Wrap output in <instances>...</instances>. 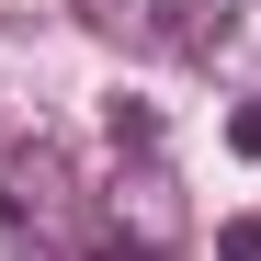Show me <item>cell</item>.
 I'll return each mask as SVG.
<instances>
[{
    "label": "cell",
    "instance_id": "8992f818",
    "mask_svg": "<svg viewBox=\"0 0 261 261\" xmlns=\"http://www.w3.org/2000/svg\"><path fill=\"white\" fill-rule=\"evenodd\" d=\"M148 12H159V0H148Z\"/></svg>",
    "mask_w": 261,
    "mask_h": 261
},
{
    "label": "cell",
    "instance_id": "3957f363",
    "mask_svg": "<svg viewBox=\"0 0 261 261\" xmlns=\"http://www.w3.org/2000/svg\"><path fill=\"white\" fill-rule=\"evenodd\" d=\"M216 261H261V216H227L216 227Z\"/></svg>",
    "mask_w": 261,
    "mask_h": 261
},
{
    "label": "cell",
    "instance_id": "277c9868",
    "mask_svg": "<svg viewBox=\"0 0 261 261\" xmlns=\"http://www.w3.org/2000/svg\"><path fill=\"white\" fill-rule=\"evenodd\" d=\"M227 148H239V159H261V102H239V114H227Z\"/></svg>",
    "mask_w": 261,
    "mask_h": 261
},
{
    "label": "cell",
    "instance_id": "5b68a950",
    "mask_svg": "<svg viewBox=\"0 0 261 261\" xmlns=\"http://www.w3.org/2000/svg\"><path fill=\"white\" fill-rule=\"evenodd\" d=\"M102 261H137V250H102Z\"/></svg>",
    "mask_w": 261,
    "mask_h": 261
},
{
    "label": "cell",
    "instance_id": "7a4b0ae2",
    "mask_svg": "<svg viewBox=\"0 0 261 261\" xmlns=\"http://www.w3.org/2000/svg\"><path fill=\"white\" fill-rule=\"evenodd\" d=\"M102 216H114V250H137V261H170L182 227H193V204H182V182H170L159 159H125L114 193H102Z\"/></svg>",
    "mask_w": 261,
    "mask_h": 261
},
{
    "label": "cell",
    "instance_id": "6da1fadb",
    "mask_svg": "<svg viewBox=\"0 0 261 261\" xmlns=\"http://www.w3.org/2000/svg\"><path fill=\"white\" fill-rule=\"evenodd\" d=\"M0 216L23 250H80V170L57 137H12L0 148Z\"/></svg>",
    "mask_w": 261,
    "mask_h": 261
}]
</instances>
